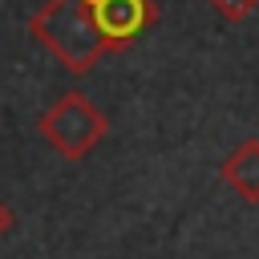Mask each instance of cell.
<instances>
[{"label": "cell", "instance_id": "5", "mask_svg": "<svg viewBox=\"0 0 259 259\" xmlns=\"http://www.w3.org/2000/svg\"><path fill=\"white\" fill-rule=\"evenodd\" d=\"M210 8H214L227 24H243V20L259 8V0H210Z\"/></svg>", "mask_w": 259, "mask_h": 259}, {"label": "cell", "instance_id": "6", "mask_svg": "<svg viewBox=\"0 0 259 259\" xmlns=\"http://www.w3.org/2000/svg\"><path fill=\"white\" fill-rule=\"evenodd\" d=\"M12 227H16V214H12V206H8L4 198H0V239H4V235H8Z\"/></svg>", "mask_w": 259, "mask_h": 259}, {"label": "cell", "instance_id": "3", "mask_svg": "<svg viewBox=\"0 0 259 259\" xmlns=\"http://www.w3.org/2000/svg\"><path fill=\"white\" fill-rule=\"evenodd\" d=\"M93 12V24L101 28L109 53L125 49L138 32H146L154 24V4L150 0H85Z\"/></svg>", "mask_w": 259, "mask_h": 259}, {"label": "cell", "instance_id": "4", "mask_svg": "<svg viewBox=\"0 0 259 259\" xmlns=\"http://www.w3.org/2000/svg\"><path fill=\"white\" fill-rule=\"evenodd\" d=\"M219 178H223L243 202H259V138L239 142V146L223 158Z\"/></svg>", "mask_w": 259, "mask_h": 259}, {"label": "cell", "instance_id": "1", "mask_svg": "<svg viewBox=\"0 0 259 259\" xmlns=\"http://www.w3.org/2000/svg\"><path fill=\"white\" fill-rule=\"evenodd\" d=\"M28 32L69 69V73H89L105 53V36L101 28L93 24V12L85 0H45L32 20H28Z\"/></svg>", "mask_w": 259, "mask_h": 259}, {"label": "cell", "instance_id": "2", "mask_svg": "<svg viewBox=\"0 0 259 259\" xmlns=\"http://www.w3.org/2000/svg\"><path fill=\"white\" fill-rule=\"evenodd\" d=\"M36 130H40V138H45L61 158L81 162V158H89V154L101 146V138L109 134V121H105V113H101L81 89H69V93H61V97L40 113Z\"/></svg>", "mask_w": 259, "mask_h": 259}]
</instances>
